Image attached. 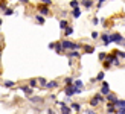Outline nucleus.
Returning <instances> with one entry per match:
<instances>
[{
	"label": "nucleus",
	"instance_id": "9",
	"mask_svg": "<svg viewBox=\"0 0 125 114\" xmlns=\"http://www.w3.org/2000/svg\"><path fill=\"white\" fill-rule=\"evenodd\" d=\"M73 87H76V88H79V90H83V81H75V82H73Z\"/></svg>",
	"mask_w": 125,
	"mask_h": 114
},
{
	"label": "nucleus",
	"instance_id": "33",
	"mask_svg": "<svg viewBox=\"0 0 125 114\" xmlns=\"http://www.w3.org/2000/svg\"><path fill=\"white\" fill-rule=\"evenodd\" d=\"M0 8H2V9H6V5H5V3H0Z\"/></svg>",
	"mask_w": 125,
	"mask_h": 114
},
{
	"label": "nucleus",
	"instance_id": "17",
	"mask_svg": "<svg viewBox=\"0 0 125 114\" xmlns=\"http://www.w3.org/2000/svg\"><path fill=\"white\" fill-rule=\"evenodd\" d=\"M107 99H108V100H111V102H113V104H115V102H116V100H117V99H116V97L113 96V94H110V93L107 94Z\"/></svg>",
	"mask_w": 125,
	"mask_h": 114
},
{
	"label": "nucleus",
	"instance_id": "7",
	"mask_svg": "<svg viewBox=\"0 0 125 114\" xmlns=\"http://www.w3.org/2000/svg\"><path fill=\"white\" fill-rule=\"evenodd\" d=\"M102 40H104V46H108V44H110V40H108V34H104V35H102Z\"/></svg>",
	"mask_w": 125,
	"mask_h": 114
},
{
	"label": "nucleus",
	"instance_id": "6",
	"mask_svg": "<svg viewBox=\"0 0 125 114\" xmlns=\"http://www.w3.org/2000/svg\"><path fill=\"white\" fill-rule=\"evenodd\" d=\"M47 88H55V87H58V82H55V81H52V82H47V84H44Z\"/></svg>",
	"mask_w": 125,
	"mask_h": 114
},
{
	"label": "nucleus",
	"instance_id": "5",
	"mask_svg": "<svg viewBox=\"0 0 125 114\" xmlns=\"http://www.w3.org/2000/svg\"><path fill=\"white\" fill-rule=\"evenodd\" d=\"M38 11H40V14H41V15H47V14H49V9L46 8V6H40Z\"/></svg>",
	"mask_w": 125,
	"mask_h": 114
},
{
	"label": "nucleus",
	"instance_id": "27",
	"mask_svg": "<svg viewBox=\"0 0 125 114\" xmlns=\"http://www.w3.org/2000/svg\"><path fill=\"white\" fill-rule=\"evenodd\" d=\"M117 113H119V114H124V113H125V108H119V110H117Z\"/></svg>",
	"mask_w": 125,
	"mask_h": 114
},
{
	"label": "nucleus",
	"instance_id": "28",
	"mask_svg": "<svg viewBox=\"0 0 125 114\" xmlns=\"http://www.w3.org/2000/svg\"><path fill=\"white\" fill-rule=\"evenodd\" d=\"M41 2L44 3V5H51V0H41Z\"/></svg>",
	"mask_w": 125,
	"mask_h": 114
},
{
	"label": "nucleus",
	"instance_id": "8",
	"mask_svg": "<svg viewBox=\"0 0 125 114\" xmlns=\"http://www.w3.org/2000/svg\"><path fill=\"white\" fill-rule=\"evenodd\" d=\"M61 114H70V108H67L66 105L61 106Z\"/></svg>",
	"mask_w": 125,
	"mask_h": 114
},
{
	"label": "nucleus",
	"instance_id": "30",
	"mask_svg": "<svg viewBox=\"0 0 125 114\" xmlns=\"http://www.w3.org/2000/svg\"><path fill=\"white\" fill-rule=\"evenodd\" d=\"M98 79H104V73H99L98 75Z\"/></svg>",
	"mask_w": 125,
	"mask_h": 114
},
{
	"label": "nucleus",
	"instance_id": "13",
	"mask_svg": "<svg viewBox=\"0 0 125 114\" xmlns=\"http://www.w3.org/2000/svg\"><path fill=\"white\" fill-rule=\"evenodd\" d=\"M60 28H61L62 30H64L66 28H69V26H67V21H66V20H61V21H60Z\"/></svg>",
	"mask_w": 125,
	"mask_h": 114
},
{
	"label": "nucleus",
	"instance_id": "11",
	"mask_svg": "<svg viewBox=\"0 0 125 114\" xmlns=\"http://www.w3.org/2000/svg\"><path fill=\"white\" fill-rule=\"evenodd\" d=\"M72 14H73V17H75V18H78V17L81 15V9H78V8H75V9H73V12H72Z\"/></svg>",
	"mask_w": 125,
	"mask_h": 114
},
{
	"label": "nucleus",
	"instance_id": "15",
	"mask_svg": "<svg viewBox=\"0 0 125 114\" xmlns=\"http://www.w3.org/2000/svg\"><path fill=\"white\" fill-rule=\"evenodd\" d=\"M83 5L85 6V8H92V5H93V3H92V0H84Z\"/></svg>",
	"mask_w": 125,
	"mask_h": 114
},
{
	"label": "nucleus",
	"instance_id": "20",
	"mask_svg": "<svg viewBox=\"0 0 125 114\" xmlns=\"http://www.w3.org/2000/svg\"><path fill=\"white\" fill-rule=\"evenodd\" d=\"M72 108H73L75 111H79V108H81V106H79V104H72Z\"/></svg>",
	"mask_w": 125,
	"mask_h": 114
},
{
	"label": "nucleus",
	"instance_id": "14",
	"mask_svg": "<svg viewBox=\"0 0 125 114\" xmlns=\"http://www.w3.org/2000/svg\"><path fill=\"white\" fill-rule=\"evenodd\" d=\"M35 20H37V23H38V24H44V18H43L41 15H37Z\"/></svg>",
	"mask_w": 125,
	"mask_h": 114
},
{
	"label": "nucleus",
	"instance_id": "22",
	"mask_svg": "<svg viewBox=\"0 0 125 114\" xmlns=\"http://www.w3.org/2000/svg\"><path fill=\"white\" fill-rule=\"evenodd\" d=\"M107 110H108V113H115V105H110L108 104V108Z\"/></svg>",
	"mask_w": 125,
	"mask_h": 114
},
{
	"label": "nucleus",
	"instance_id": "24",
	"mask_svg": "<svg viewBox=\"0 0 125 114\" xmlns=\"http://www.w3.org/2000/svg\"><path fill=\"white\" fill-rule=\"evenodd\" d=\"M12 14V9H6L5 11V15H11Z\"/></svg>",
	"mask_w": 125,
	"mask_h": 114
},
{
	"label": "nucleus",
	"instance_id": "35",
	"mask_svg": "<svg viewBox=\"0 0 125 114\" xmlns=\"http://www.w3.org/2000/svg\"><path fill=\"white\" fill-rule=\"evenodd\" d=\"M102 2H105V0H99V3H102Z\"/></svg>",
	"mask_w": 125,
	"mask_h": 114
},
{
	"label": "nucleus",
	"instance_id": "34",
	"mask_svg": "<svg viewBox=\"0 0 125 114\" xmlns=\"http://www.w3.org/2000/svg\"><path fill=\"white\" fill-rule=\"evenodd\" d=\"M47 114H53V111H52V110H49V111H47Z\"/></svg>",
	"mask_w": 125,
	"mask_h": 114
},
{
	"label": "nucleus",
	"instance_id": "2",
	"mask_svg": "<svg viewBox=\"0 0 125 114\" xmlns=\"http://www.w3.org/2000/svg\"><path fill=\"white\" fill-rule=\"evenodd\" d=\"M108 40L110 41H117V43H121V41H124V38H122V35L121 34H115V35H108Z\"/></svg>",
	"mask_w": 125,
	"mask_h": 114
},
{
	"label": "nucleus",
	"instance_id": "36",
	"mask_svg": "<svg viewBox=\"0 0 125 114\" xmlns=\"http://www.w3.org/2000/svg\"><path fill=\"white\" fill-rule=\"evenodd\" d=\"M0 59H2V53H0Z\"/></svg>",
	"mask_w": 125,
	"mask_h": 114
},
{
	"label": "nucleus",
	"instance_id": "3",
	"mask_svg": "<svg viewBox=\"0 0 125 114\" xmlns=\"http://www.w3.org/2000/svg\"><path fill=\"white\" fill-rule=\"evenodd\" d=\"M101 100H102V97H101V96H99V94H96V96H95V97H93V99H92V102H90V104H92L93 106H95V105H98L99 102H101Z\"/></svg>",
	"mask_w": 125,
	"mask_h": 114
},
{
	"label": "nucleus",
	"instance_id": "25",
	"mask_svg": "<svg viewBox=\"0 0 125 114\" xmlns=\"http://www.w3.org/2000/svg\"><path fill=\"white\" fill-rule=\"evenodd\" d=\"M66 84H67V85H72V79L67 78V79H66Z\"/></svg>",
	"mask_w": 125,
	"mask_h": 114
},
{
	"label": "nucleus",
	"instance_id": "37",
	"mask_svg": "<svg viewBox=\"0 0 125 114\" xmlns=\"http://www.w3.org/2000/svg\"><path fill=\"white\" fill-rule=\"evenodd\" d=\"M0 26H2V20H0Z\"/></svg>",
	"mask_w": 125,
	"mask_h": 114
},
{
	"label": "nucleus",
	"instance_id": "21",
	"mask_svg": "<svg viewBox=\"0 0 125 114\" xmlns=\"http://www.w3.org/2000/svg\"><path fill=\"white\" fill-rule=\"evenodd\" d=\"M70 6H72V8H78V2H76V0H72V2H70Z\"/></svg>",
	"mask_w": 125,
	"mask_h": 114
},
{
	"label": "nucleus",
	"instance_id": "12",
	"mask_svg": "<svg viewBox=\"0 0 125 114\" xmlns=\"http://www.w3.org/2000/svg\"><path fill=\"white\" fill-rule=\"evenodd\" d=\"M21 91L26 93V94H31V93H32V88H29V87H21Z\"/></svg>",
	"mask_w": 125,
	"mask_h": 114
},
{
	"label": "nucleus",
	"instance_id": "4",
	"mask_svg": "<svg viewBox=\"0 0 125 114\" xmlns=\"http://www.w3.org/2000/svg\"><path fill=\"white\" fill-rule=\"evenodd\" d=\"M101 91H102V94H108L110 93V90H108V82H105V81L102 82V90Z\"/></svg>",
	"mask_w": 125,
	"mask_h": 114
},
{
	"label": "nucleus",
	"instance_id": "23",
	"mask_svg": "<svg viewBox=\"0 0 125 114\" xmlns=\"http://www.w3.org/2000/svg\"><path fill=\"white\" fill-rule=\"evenodd\" d=\"M29 85H31V87H35V85H37V79H32V81H29Z\"/></svg>",
	"mask_w": 125,
	"mask_h": 114
},
{
	"label": "nucleus",
	"instance_id": "29",
	"mask_svg": "<svg viewBox=\"0 0 125 114\" xmlns=\"http://www.w3.org/2000/svg\"><path fill=\"white\" fill-rule=\"evenodd\" d=\"M105 58V53H99V59H104Z\"/></svg>",
	"mask_w": 125,
	"mask_h": 114
},
{
	"label": "nucleus",
	"instance_id": "10",
	"mask_svg": "<svg viewBox=\"0 0 125 114\" xmlns=\"http://www.w3.org/2000/svg\"><path fill=\"white\" fill-rule=\"evenodd\" d=\"M84 52H87V53H93V52H95V49H93L92 46H84Z\"/></svg>",
	"mask_w": 125,
	"mask_h": 114
},
{
	"label": "nucleus",
	"instance_id": "26",
	"mask_svg": "<svg viewBox=\"0 0 125 114\" xmlns=\"http://www.w3.org/2000/svg\"><path fill=\"white\" fill-rule=\"evenodd\" d=\"M32 102H41L40 97H32Z\"/></svg>",
	"mask_w": 125,
	"mask_h": 114
},
{
	"label": "nucleus",
	"instance_id": "16",
	"mask_svg": "<svg viewBox=\"0 0 125 114\" xmlns=\"http://www.w3.org/2000/svg\"><path fill=\"white\" fill-rule=\"evenodd\" d=\"M69 56H70V58H79V53L75 50V52H70V53H69Z\"/></svg>",
	"mask_w": 125,
	"mask_h": 114
},
{
	"label": "nucleus",
	"instance_id": "1",
	"mask_svg": "<svg viewBox=\"0 0 125 114\" xmlns=\"http://www.w3.org/2000/svg\"><path fill=\"white\" fill-rule=\"evenodd\" d=\"M61 49H70V50H76V49H79L81 46L79 44H76V43H72V41H61Z\"/></svg>",
	"mask_w": 125,
	"mask_h": 114
},
{
	"label": "nucleus",
	"instance_id": "31",
	"mask_svg": "<svg viewBox=\"0 0 125 114\" xmlns=\"http://www.w3.org/2000/svg\"><path fill=\"white\" fill-rule=\"evenodd\" d=\"M49 49H55V43H51V44H49Z\"/></svg>",
	"mask_w": 125,
	"mask_h": 114
},
{
	"label": "nucleus",
	"instance_id": "19",
	"mask_svg": "<svg viewBox=\"0 0 125 114\" xmlns=\"http://www.w3.org/2000/svg\"><path fill=\"white\" fill-rule=\"evenodd\" d=\"M5 87H8V88L9 87H14V82H12V81H6L5 82Z\"/></svg>",
	"mask_w": 125,
	"mask_h": 114
},
{
	"label": "nucleus",
	"instance_id": "32",
	"mask_svg": "<svg viewBox=\"0 0 125 114\" xmlns=\"http://www.w3.org/2000/svg\"><path fill=\"white\" fill-rule=\"evenodd\" d=\"M92 38H98V32H93L92 34Z\"/></svg>",
	"mask_w": 125,
	"mask_h": 114
},
{
	"label": "nucleus",
	"instance_id": "18",
	"mask_svg": "<svg viewBox=\"0 0 125 114\" xmlns=\"http://www.w3.org/2000/svg\"><path fill=\"white\" fill-rule=\"evenodd\" d=\"M64 30H66V34H64V35H67V37H69V35H72V34H73V29H72V28H66Z\"/></svg>",
	"mask_w": 125,
	"mask_h": 114
}]
</instances>
